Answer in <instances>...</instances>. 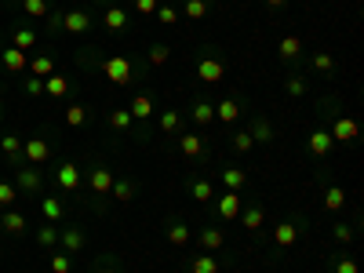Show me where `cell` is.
Returning <instances> with one entry per match:
<instances>
[{
  "label": "cell",
  "mask_w": 364,
  "mask_h": 273,
  "mask_svg": "<svg viewBox=\"0 0 364 273\" xmlns=\"http://www.w3.org/2000/svg\"><path fill=\"white\" fill-rule=\"evenodd\" d=\"M226 73H230V62H226V55L219 51V48H201L197 51V58H194V77L201 80V84H208V88H215V84H222L226 80Z\"/></svg>",
  "instance_id": "obj_1"
},
{
  "label": "cell",
  "mask_w": 364,
  "mask_h": 273,
  "mask_svg": "<svg viewBox=\"0 0 364 273\" xmlns=\"http://www.w3.org/2000/svg\"><path fill=\"white\" fill-rule=\"evenodd\" d=\"M99 70L106 73V80H113L117 88H127V84L142 73V66H135L132 55H102L99 58Z\"/></svg>",
  "instance_id": "obj_2"
},
{
  "label": "cell",
  "mask_w": 364,
  "mask_h": 273,
  "mask_svg": "<svg viewBox=\"0 0 364 273\" xmlns=\"http://www.w3.org/2000/svg\"><path fill=\"white\" fill-rule=\"evenodd\" d=\"M325 113H332V110H325ZM328 135H332L335 146H357V142H360V124H357L350 113H332Z\"/></svg>",
  "instance_id": "obj_3"
},
{
  "label": "cell",
  "mask_w": 364,
  "mask_h": 273,
  "mask_svg": "<svg viewBox=\"0 0 364 273\" xmlns=\"http://www.w3.org/2000/svg\"><path fill=\"white\" fill-rule=\"evenodd\" d=\"M303 229H306V215H288V219H281L273 226V244L277 248H295L299 244V237H303Z\"/></svg>",
  "instance_id": "obj_4"
},
{
  "label": "cell",
  "mask_w": 364,
  "mask_h": 273,
  "mask_svg": "<svg viewBox=\"0 0 364 273\" xmlns=\"http://www.w3.org/2000/svg\"><path fill=\"white\" fill-rule=\"evenodd\" d=\"M241 208H244V193L222 190V193H215V212H211V222H237Z\"/></svg>",
  "instance_id": "obj_5"
},
{
  "label": "cell",
  "mask_w": 364,
  "mask_h": 273,
  "mask_svg": "<svg viewBox=\"0 0 364 273\" xmlns=\"http://www.w3.org/2000/svg\"><path fill=\"white\" fill-rule=\"evenodd\" d=\"M15 190H18V197H37L40 190H44V175H40V167H33V164L15 167Z\"/></svg>",
  "instance_id": "obj_6"
},
{
  "label": "cell",
  "mask_w": 364,
  "mask_h": 273,
  "mask_svg": "<svg viewBox=\"0 0 364 273\" xmlns=\"http://www.w3.org/2000/svg\"><path fill=\"white\" fill-rule=\"evenodd\" d=\"M215 179L222 182V190H233V193H244L248 182H251L248 167H241V164H219L215 167Z\"/></svg>",
  "instance_id": "obj_7"
},
{
  "label": "cell",
  "mask_w": 364,
  "mask_h": 273,
  "mask_svg": "<svg viewBox=\"0 0 364 273\" xmlns=\"http://www.w3.org/2000/svg\"><path fill=\"white\" fill-rule=\"evenodd\" d=\"M55 186L62 193H80V186H84V175H80V164L77 160H62L58 167H55Z\"/></svg>",
  "instance_id": "obj_8"
},
{
  "label": "cell",
  "mask_w": 364,
  "mask_h": 273,
  "mask_svg": "<svg viewBox=\"0 0 364 273\" xmlns=\"http://www.w3.org/2000/svg\"><path fill=\"white\" fill-rule=\"evenodd\" d=\"M164 241L171 248H189V241H194V226H189L182 215H168L164 219Z\"/></svg>",
  "instance_id": "obj_9"
},
{
  "label": "cell",
  "mask_w": 364,
  "mask_h": 273,
  "mask_svg": "<svg viewBox=\"0 0 364 273\" xmlns=\"http://www.w3.org/2000/svg\"><path fill=\"white\" fill-rule=\"evenodd\" d=\"M113 167L110 164H102V160H95L92 167H88V190L95 193V197H110V190H113Z\"/></svg>",
  "instance_id": "obj_10"
},
{
  "label": "cell",
  "mask_w": 364,
  "mask_h": 273,
  "mask_svg": "<svg viewBox=\"0 0 364 273\" xmlns=\"http://www.w3.org/2000/svg\"><path fill=\"white\" fill-rule=\"evenodd\" d=\"M23 160L33 164V167H44V164L51 160V142H48L44 135L26 139V142H23Z\"/></svg>",
  "instance_id": "obj_11"
},
{
  "label": "cell",
  "mask_w": 364,
  "mask_h": 273,
  "mask_svg": "<svg viewBox=\"0 0 364 273\" xmlns=\"http://www.w3.org/2000/svg\"><path fill=\"white\" fill-rule=\"evenodd\" d=\"M175 142H179V153H182L186 160H204V157H208V142H204V135H197V132H179Z\"/></svg>",
  "instance_id": "obj_12"
},
{
  "label": "cell",
  "mask_w": 364,
  "mask_h": 273,
  "mask_svg": "<svg viewBox=\"0 0 364 273\" xmlns=\"http://www.w3.org/2000/svg\"><path fill=\"white\" fill-rule=\"evenodd\" d=\"M332 150H335V142H332L328 128H313V132L306 135V157H313V160H325Z\"/></svg>",
  "instance_id": "obj_13"
},
{
  "label": "cell",
  "mask_w": 364,
  "mask_h": 273,
  "mask_svg": "<svg viewBox=\"0 0 364 273\" xmlns=\"http://www.w3.org/2000/svg\"><path fill=\"white\" fill-rule=\"evenodd\" d=\"M92 15L88 11H80V8H73V11H62V33H73V37H84V33H92Z\"/></svg>",
  "instance_id": "obj_14"
},
{
  "label": "cell",
  "mask_w": 364,
  "mask_h": 273,
  "mask_svg": "<svg viewBox=\"0 0 364 273\" xmlns=\"http://www.w3.org/2000/svg\"><path fill=\"white\" fill-rule=\"evenodd\" d=\"M23 135H18V132H4V135H0V153H4V160L11 164V167H23L26 160H23Z\"/></svg>",
  "instance_id": "obj_15"
},
{
  "label": "cell",
  "mask_w": 364,
  "mask_h": 273,
  "mask_svg": "<svg viewBox=\"0 0 364 273\" xmlns=\"http://www.w3.org/2000/svg\"><path fill=\"white\" fill-rule=\"evenodd\" d=\"M197 244L204 248V251H219L226 248V234H222V226H215V222H204L201 229H197Z\"/></svg>",
  "instance_id": "obj_16"
},
{
  "label": "cell",
  "mask_w": 364,
  "mask_h": 273,
  "mask_svg": "<svg viewBox=\"0 0 364 273\" xmlns=\"http://www.w3.org/2000/svg\"><path fill=\"white\" fill-rule=\"evenodd\" d=\"M237 222L248 229V234L259 237V229L266 226V208H263L259 201H255V204H244V208H241V215H237Z\"/></svg>",
  "instance_id": "obj_17"
},
{
  "label": "cell",
  "mask_w": 364,
  "mask_h": 273,
  "mask_svg": "<svg viewBox=\"0 0 364 273\" xmlns=\"http://www.w3.org/2000/svg\"><path fill=\"white\" fill-rule=\"evenodd\" d=\"M186 193L194 197L197 204H211V201H215V186H211L208 175H189L186 179Z\"/></svg>",
  "instance_id": "obj_18"
},
{
  "label": "cell",
  "mask_w": 364,
  "mask_h": 273,
  "mask_svg": "<svg viewBox=\"0 0 364 273\" xmlns=\"http://www.w3.org/2000/svg\"><path fill=\"white\" fill-rule=\"evenodd\" d=\"M127 113H132V120H139V124L153 120V117H157V102H153V95H149V91H139V95L132 99V106H127Z\"/></svg>",
  "instance_id": "obj_19"
},
{
  "label": "cell",
  "mask_w": 364,
  "mask_h": 273,
  "mask_svg": "<svg viewBox=\"0 0 364 273\" xmlns=\"http://www.w3.org/2000/svg\"><path fill=\"white\" fill-rule=\"evenodd\" d=\"M186 273H222V259L215 251H201V255H189Z\"/></svg>",
  "instance_id": "obj_20"
},
{
  "label": "cell",
  "mask_w": 364,
  "mask_h": 273,
  "mask_svg": "<svg viewBox=\"0 0 364 273\" xmlns=\"http://www.w3.org/2000/svg\"><path fill=\"white\" fill-rule=\"evenodd\" d=\"M58 244L66 255H77V251H84V244H88V234H84L80 226H66V229H58Z\"/></svg>",
  "instance_id": "obj_21"
},
{
  "label": "cell",
  "mask_w": 364,
  "mask_h": 273,
  "mask_svg": "<svg viewBox=\"0 0 364 273\" xmlns=\"http://www.w3.org/2000/svg\"><path fill=\"white\" fill-rule=\"evenodd\" d=\"M0 62H4V70L11 73V77H23L26 70H30V58H26V51H18V48H0Z\"/></svg>",
  "instance_id": "obj_22"
},
{
  "label": "cell",
  "mask_w": 364,
  "mask_h": 273,
  "mask_svg": "<svg viewBox=\"0 0 364 273\" xmlns=\"http://www.w3.org/2000/svg\"><path fill=\"white\" fill-rule=\"evenodd\" d=\"M303 51H306V44H303V37H299V33H284L281 44H277L281 62H299V58H303Z\"/></svg>",
  "instance_id": "obj_23"
},
{
  "label": "cell",
  "mask_w": 364,
  "mask_h": 273,
  "mask_svg": "<svg viewBox=\"0 0 364 273\" xmlns=\"http://www.w3.org/2000/svg\"><path fill=\"white\" fill-rule=\"evenodd\" d=\"M211 8H215V0H182L179 15H182V23H204Z\"/></svg>",
  "instance_id": "obj_24"
},
{
  "label": "cell",
  "mask_w": 364,
  "mask_h": 273,
  "mask_svg": "<svg viewBox=\"0 0 364 273\" xmlns=\"http://www.w3.org/2000/svg\"><path fill=\"white\" fill-rule=\"evenodd\" d=\"M189 120H194L197 128H208V124H215V102L194 99V102H189Z\"/></svg>",
  "instance_id": "obj_25"
},
{
  "label": "cell",
  "mask_w": 364,
  "mask_h": 273,
  "mask_svg": "<svg viewBox=\"0 0 364 273\" xmlns=\"http://www.w3.org/2000/svg\"><path fill=\"white\" fill-rule=\"evenodd\" d=\"M306 66H310L313 73H320V77H335V73H339V62H335L332 51H313V55H306Z\"/></svg>",
  "instance_id": "obj_26"
},
{
  "label": "cell",
  "mask_w": 364,
  "mask_h": 273,
  "mask_svg": "<svg viewBox=\"0 0 364 273\" xmlns=\"http://www.w3.org/2000/svg\"><path fill=\"white\" fill-rule=\"evenodd\" d=\"M157 132L168 135V139H175V135L182 132V110H171V106L161 110V113H157Z\"/></svg>",
  "instance_id": "obj_27"
},
{
  "label": "cell",
  "mask_w": 364,
  "mask_h": 273,
  "mask_svg": "<svg viewBox=\"0 0 364 273\" xmlns=\"http://www.w3.org/2000/svg\"><path fill=\"white\" fill-rule=\"evenodd\" d=\"M241 117H244L241 99H219V102H215V120H219V124H237Z\"/></svg>",
  "instance_id": "obj_28"
},
{
  "label": "cell",
  "mask_w": 364,
  "mask_h": 273,
  "mask_svg": "<svg viewBox=\"0 0 364 273\" xmlns=\"http://www.w3.org/2000/svg\"><path fill=\"white\" fill-rule=\"evenodd\" d=\"M102 30H106V33H124V30H127V8H120V4H110V8H106Z\"/></svg>",
  "instance_id": "obj_29"
},
{
  "label": "cell",
  "mask_w": 364,
  "mask_h": 273,
  "mask_svg": "<svg viewBox=\"0 0 364 273\" xmlns=\"http://www.w3.org/2000/svg\"><path fill=\"white\" fill-rule=\"evenodd\" d=\"M0 229H4V234H11V237H23L26 229H30V219H26L23 212H15V208H8V212L0 215Z\"/></svg>",
  "instance_id": "obj_30"
},
{
  "label": "cell",
  "mask_w": 364,
  "mask_h": 273,
  "mask_svg": "<svg viewBox=\"0 0 364 273\" xmlns=\"http://www.w3.org/2000/svg\"><path fill=\"white\" fill-rule=\"evenodd\" d=\"M320 204H325V212L339 215L342 208H346V190H342L339 182H328V186H325V201H320Z\"/></svg>",
  "instance_id": "obj_31"
},
{
  "label": "cell",
  "mask_w": 364,
  "mask_h": 273,
  "mask_svg": "<svg viewBox=\"0 0 364 273\" xmlns=\"http://www.w3.org/2000/svg\"><path fill=\"white\" fill-rule=\"evenodd\" d=\"M110 197H113L117 204L135 201V197H139V182H135V179H113V190H110Z\"/></svg>",
  "instance_id": "obj_32"
},
{
  "label": "cell",
  "mask_w": 364,
  "mask_h": 273,
  "mask_svg": "<svg viewBox=\"0 0 364 273\" xmlns=\"http://www.w3.org/2000/svg\"><path fill=\"white\" fill-rule=\"evenodd\" d=\"M132 113L127 110H120V106H113V110H106V128H113V132H120V135H127L132 132Z\"/></svg>",
  "instance_id": "obj_33"
},
{
  "label": "cell",
  "mask_w": 364,
  "mask_h": 273,
  "mask_svg": "<svg viewBox=\"0 0 364 273\" xmlns=\"http://www.w3.org/2000/svg\"><path fill=\"white\" fill-rule=\"evenodd\" d=\"M18 8H23V15L33 18V23H44L51 15V0H18Z\"/></svg>",
  "instance_id": "obj_34"
},
{
  "label": "cell",
  "mask_w": 364,
  "mask_h": 273,
  "mask_svg": "<svg viewBox=\"0 0 364 273\" xmlns=\"http://www.w3.org/2000/svg\"><path fill=\"white\" fill-rule=\"evenodd\" d=\"M40 215H44L48 222L66 219V204H62V197H40Z\"/></svg>",
  "instance_id": "obj_35"
},
{
  "label": "cell",
  "mask_w": 364,
  "mask_h": 273,
  "mask_svg": "<svg viewBox=\"0 0 364 273\" xmlns=\"http://www.w3.org/2000/svg\"><path fill=\"white\" fill-rule=\"evenodd\" d=\"M248 132H251L255 146H270V142H273V124H270V120H266L263 113L251 120V128H248Z\"/></svg>",
  "instance_id": "obj_36"
},
{
  "label": "cell",
  "mask_w": 364,
  "mask_h": 273,
  "mask_svg": "<svg viewBox=\"0 0 364 273\" xmlns=\"http://www.w3.org/2000/svg\"><path fill=\"white\" fill-rule=\"evenodd\" d=\"M44 95L48 99H66L70 95V77H62V73L44 77Z\"/></svg>",
  "instance_id": "obj_37"
},
{
  "label": "cell",
  "mask_w": 364,
  "mask_h": 273,
  "mask_svg": "<svg viewBox=\"0 0 364 273\" xmlns=\"http://www.w3.org/2000/svg\"><path fill=\"white\" fill-rule=\"evenodd\" d=\"M284 95H288V99H306V95H310V80H306L303 73L284 77Z\"/></svg>",
  "instance_id": "obj_38"
},
{
  "label": "cell",
  "mask_w": 364,
  "mask_h": 273,
  "mask_svg": "<svg viewBox=\"0 0 364 273\" xmlns=\"http://www.w3.org/2000/svg\"><path fill=\"white\" fill-rule=\"evenodd\" d=\"M328 262H332V273H360L357 259H353V255H346V251H332Z\"/></svg>",
  "instance_id": "obj_39"
},
{
  "label": "cell",
  "mask_w": 364,
  "mask_h": 273,
  "mask_svg": "<svg viewBox=\"0 0 364 273\" xmlns=\"http://www.w3.org/2000/svg\"><path fill=\"white\" fill-rule=\"evenodd\" d=\"M11 48H18V51H30V48H37V30H30V26H18V30L11 33Z\"/></svg>",
  "instance_id": "obj_40"
},
{
  "label": "cell",
  "mask_w": 364,
  "mask_h": 273,
  "mask_svg": "<svg viewBox=\"0 0 364 273\" xmlns=\"http://www.w3.org/2000/svg\"><path fill=\"white\" fill-rule=\"evenodd\" d=\"M55 73V58L51 55H37V58H30V77H51Z\"/></svg>",
  "instance_id": "obj_41"
},
{
  "label": "cell",
  "mask_w": 364,
  "mask_h": 273,
  "mask_svg": "<svg viewBox=\"0 0 364 273\" xmlns=\"http://www.w3.org/2000/svg\"><path fill=\"white\" fill-rule=\"evenodd\" d=\"M230 150H233V153H241V157H244V153H251V150H255L251 132H248V128H244V132H233V135H230Z\"/></svg>",
  "instance_id": "obj_42"
},
{
  "label": "cell",
  "mask_w": 364,
  "mask_h": 273,
  "mask_svg": "<svg viewBox=\"0 0 364 273\" xmlns=\"http://www.w3.org/2000/svg\"><path fill=\"white\" fill-rule=\"evenodd\" d=\"M88 106H84V102H70V106H66V124H70V128H84V124H88Z\"/></svg>",
  "instance_id": "obj_43"
},
{
  "label": "cell",
  "mask_w": 364,
  "mask_h": 273,
  "mask_svg": "<svg viewBox=\"0 0 364 273\" xmlns=\"http://www.w3.org/2000/svg\"><path fill=\"white\" fill-rule=\"evenodd\" d=\"M37 244H40V248H55V244H58V222L37 226Z\"/></svg>",
  "instance_id": "obj_44"
},
{
  "label": "cell",
  "mask_w": 364,
  "mask_h": 273,
  "mask_svg": "<svg viewBox=\"0 0 364 273\" xmlns=\"http://www.w3.org/2000/svg\"><path fill=\"white\" fill-rule=\"evenodd\" d=\"M353 237H357V229H353L350 222H332V241H335V244H342V248H346Z\"/></svg>",
  "instance_id": "obj_45"
},
{
  "label": "cell",
  "mask_w": 364,
  "mask_h": 273,
  "mask_svg": "<svg viewBox=\"0 0 364 273\" xmlns=\"http://www.w3.org/2000/svg\"><path fill=\"white\" fill-rule=\"evenodd\" d=\"M168 58H171V48H168V44H161V40H157V44H149V51H146L149 66H164Z\"/></svg>",
  "instance_id": "obj_46"
},
{
  "label": "cell",
  "mask_w": 364,
  "mask_h": 273,
  "mask_svg": "<svg viewBox=\"0 0 364 273\" xmlns=\"http://www.w3.org/2000/svg\"><path fill=\"white\" fill-rule=\"evenodd\" d=\"M153 18H157V23H164V26H179V23H182V15H179V8H171V4H161Z\"/></svg>",
  "instance_id": "obj_47"
},
{
  "label": "cell",
  "mask_w": 364,
  "mask_h": 273,
  "mask_svg": "<svg viewBox=\"0 0 364 273\" xmlns=\"http://www.w3.org/2000/svg\"><path fill=\"white\" fill-rule=\"evenodd\" d=\"M51 273H73V259L66 251H51Z\"/></svg>",
  "instance_id": "obj_48"
},
{
  "label": "cell",
  "mask_w": 364,
  "mask_h": 273,
  "mask_svg": "<svg viewBox=\"0 0 364 273\" xmlns=\"http://www.w3.org/2000/svg\"><path fill=\"white\" fill-rule=\"evenodd\" d=\"M18 201V190H15V182H4V179H0V208H4V212H8V208Z\"/></svg>",
  "instance_id": "obj_49"
},
{
  "label": "cell",
  "mask_w": 364,
  "mask_h": 273,
  "mask_svg": "<svg viewBox=\"0 0 364 273\" xmlns=\"http://www.w3.org/2000/svg\"><path fill=\"white\" fill-rule=\"evenodd\" d=\"M161 8V0H132V11L135 15H146V18H153Z\"/></svg>",
  "instance_id": "obj_50"
},
{
  "label": "cell",
  "mask_w": 364,
  "mask_h": 273,
  "mask_svg": "<svg viewBox=\"0 0 364 273\" xmlns=\"http://www.w3.org/2000/svg\"><path fill=\"white\" fill-rule=\"evenodd\" d=\"M23 88H26V95H44V80H40V77H30Z\"/></svg>",
  "instance_id": "obj_51"
},
{
  "label": "cell",
  "mask_w": 364,
  "mask_h": 273,
  "mask_svg": "<svg viewBox=\"0 0 364 273\" xmlns=\"http://www.w3.org/2000/svg\"><path fill=\"white\" fill-rule=\"evenodd\" d=\"M48 30H51V33H62V11H51V15H48Z\"/></svg>",
  "instance_id": "obj_52"
},
{
  "label": "cell",
  "mask_w": 364,
  "mask_h": 273,
  "mask_svg": "<svg viewBox=\"0 0 364 273\" xmlns=\"http://www.w3.org/2000/svg\"><path fill=\"white\" fill-rule=\"evenodd\" d=\"M95 273H120V269H117V259H106V262H102Z\"/></svg>",
  "instance_id": "obj_53"
},
{
  "label": "cell",
  "mask_w": 364,
  "mask_h": 273,
  "mask_svg": "<svg viewBox=\"0 0 364 273\" xmlns=\"http://www.w3.org/2000/svg\"><path fill=\"white\" fill-rule=\"evenodd\" d=\"M263 4H266L270 11H284V8H288V0H263Z\"/></svg>",
  "instance_id": "obj_54"
},
{
  "label": "cell",
  "mask_w": 364,
  "mask_h": 273,
  "mask_svg": "<svg viewBox=\"0 0 364 273\" xmlns=\"http://www.w3.org/2000/svg\"><path fill=\"white\" fill-rule=\"evenodd\" d=\"M92 4H106V8H110V4H113V0H92Z\"/></svg>",
  "instance_id": "obj_55"
},
{
  "label": "cell",
  "mask_w": 364,
  "mask_h": 273,
  "mask_svg": "<svg viewBox=\"0 0 364 273\" xmlns=\"http://www.w3.org/2000/svg\"><path fill=\"white\" fill-rule=\"evenodd\" d=\"M230 273H241V269H230Z\"/></svg>",
  "instance_id": "obj_56"
},
{
  "label": "cell",
  "mask_w": 364,
  "mask_h": 273,
  "mask_svg": "<svg viewBox=\"0 0 364 273\" xmlns=\"http://www.w3.org/2000/svg\"><path fill=\"white\" fill-rule=\"evenodd\" d=\"M0 248H4V241H0Z\"/></svg>",
  "instance_id": "obj_57"
}]
</instances>
